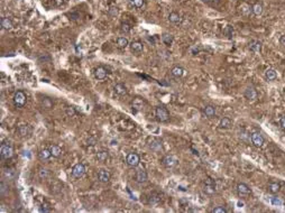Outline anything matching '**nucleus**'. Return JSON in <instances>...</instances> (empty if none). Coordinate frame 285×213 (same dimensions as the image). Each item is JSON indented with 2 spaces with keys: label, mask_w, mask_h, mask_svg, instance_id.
<instances>
[{
  "label": "nucleus",
  "mask_w": 285,
  "mask_h": 213,
  "mask_svg": "<svg viewBox=\"0 0 285 213\" xmlns=\"http://www.w3.org/2000/svg\"><path fill=\"white\" fill-rule=\"evenodd\" d=\"M265 77L268 81H274V80L277 79V73L275 70H273V68H267L265 71Z\"/></svg>",
  "instance_id": "nucleus-22"
},
{
  "label": "nucleus",
  "mask_w": 285,
  "mask_h": 213,
  "mask_svg": "<svg viewBox=\"0 0 285 213\" xmlns=\"http://www.w3.org/2000/svg\"><path fill=\"white\" fill-rule=\"evenodd\" d=\"M52 157V153L49 149H42L38 153V158L39 161H47Z\"/></svg>",
  "instance_id": "nucleus-19"
},
{
  "label": "nucleus",
  "mask_w": 285,
  "mask_h": 213,
  "mask_svg": "<svg viewBox=\"0 0 285 213\" xmlns=\"http://www.w3.org/2000/svg\"><path fill=\"white\" fill-rule=\"evenodd\" d=\"M231 126H232V121H231V119H229L227 117L222 118L219 122V127L222 129H229Z\"/></svg>",
  "instance_id": "nucleus-21"
},
{
  "label": "nucleus",
  "mask_w": 285,
  "mask_h": 213,
  "mask_svg": "<svg viewBox=\"0 0 285 213\" xmlns=\"http://www.w3.org/2000/svg\"><path fill=\"white\" fill-rule=\"evenodd\" d=\"M8 193H9V186L6 184L5 181H1V183H0V194H1V196H5Z\"/></svg>",
  "instance_id": "nucleus-29"
},
{
  "label": "nucleus",
  "mask_w": 285,
  "mask_h": 213,
  "mask_svg": "<svg viewBox=\"0 0 285 213\" xmlns=\"http://www.w3.org/2000/svg\"><path fill=\"white\" fill-rule=\"evenodd\" d=\"M244 94H245V97H246L247 100H249V101H254V100L257 99V91H256L255 87H252V85L246 87Z\"/></svg>",
  "instance_id": "nucleus-9"
},
{
  "label": "nucleus",
  "mask_w": 285,
  "mask_h": 213,
  "mask_svg": "<svg viewBox=\"0 0 285 213\" xmlns=\"http://www.w3.org/2000/svg\"><path fill=\"white\" fill-rule=\"evenodd\" d=\"M162 41H163V43H165L166 45H171V44L173 43V36L171 35V34H163Z\"/></svg>",
  "instance_id": "nucleus-36"
},
{
  "label": "nucleus",
  "mask_w": 285,
  "mask_h": 213,
  "mask_svg": "<svg viewBox=\"0 0 285 213\" xmlns=\"http://www.w3.org/2000/svg\"><path fill=\"white\" fill-rule=\"evenodd\" d=\"M117 45H118V47H120V48H125V47H127L129 45V42L126 37H119V38L117 39Z\"/></svg>",
  "instance_id": "nucleus-34"
},
{
  "label": "nucleus",
  "mask_w": 285,
  "mask_h": 213,
  "mask_svg": "<svg viewBox=\"0 0 285 213\" xmlns=\"http://www.w3.org/2000/svg\"><path fill=\"white\" fill-rule=\"evenodd\" d=\"M3 176H5L6 178H8V180H15V177H16V173H15L14 170L6 168V170L3 171Z\"/></svg>",
  "instance_id": "nucleus-28"
},
{
  "label": "nucleus",
  "mask_w": 285,
  "mask_h": 213,
  "mask_svg": "<svg viewBox=\"0 0 285 213\" xmlns=\"http://www.w3.org/2000/svg\"><path fill=\"white\" fill-rule=\"evenodd\" d=\"M49 150H51V153H52V156L55 157V158H58V157L62 155V149H61L60 146H56V145L51 146Z\"/></svg>",
  "instance_id": "nucleus-25"
},
{
  "label": "nucleus",
  "mask_w": 285,
  "mask_h": 213,
  "mask_svg": "<svg viewBox=\"0 0 285 213\" xmlns=\"http://www.w3.org/2000/svg\"><path fill=\"white\" fill-rule=\"evenodd\" d=\"M27 102V97L22 91H17L14 96V104L17 108H22Z\"/></svg>",
  "instance_id": "nucleus-3"
},
{
  "label": "nucleus",
  "mask_w": 285,
  "mask_h": 213,
  "mask_svg": "<svg viewBox=\"0 0 285 213\" xmlns=\"http://www.w3.org/2000/svg\"><path fill=\"white\" fill-rule=\"evenodd\" d=\"M280 125H281V127H282V128L285 130V116L281 117V119H280Z\"/></svg>",
  "instance_id": "nucleus-43"
},
{
  "label": "nucleus",
  "mask_w": 285,
  "mask_h": 213,
  "mask_svg": "<svg viewBox=\"0 0 285 213\" xmlns=\"http://www.w3.org/2000/svg\"><path fill=\"white\" fill-rule=\"evenodd\" d=\"M147 180H148V175L144 170L137 171L136 174H135V181L137 183H145V182H147Z\"/></svg>",
  "instance_id": "nucleus-12"
},
{
  "label": "nucleus",
  "mask_w": 285,
  "mask_h": 213,
  "mask_svg": "<svg viewBox=\"0 0 285 213\" xmlns=\"http://www.w3.org/2000/svg\"><path fill=\"white\" fill-rule=\"evenodd\" d=\"M130 29H132V27H130L128 24H122V25H121V32H122V33L128 34L129 32H130Z\"/></svg>",
  "instance_id": "nucleus-40"
},
{
  "label": "nucleus",
  "mask_w": 285,
  "mask_h": 213,
  "mask_svg": "<svg viewBox=\"0 0 285 213\" xmlns=\"http://www.w3.org/2000/svg\"><path fill=\"white\" fill-rule=\"evenodd\" d=\"M155 116H156L157 120H159L161 122H166L170 119V113L164 106H157L155 110Z\"/></svg>",
  "instance_id": "nucleus-2"
},
{
  "label": "nucleus",
  "mask_w": 285,
  "mask_h": 213,
  "mask_svg": "<svg viewBox=\"0 0 285 213\" xmlns=\"http://www.w3.org/2000/svg\"><path fill=\"white\" fill-rule=\"evenodd\" d=\"M132 108H136V109H142V101L140 100V99H136L135 100V102L132 103Z\"/></svg>",
  "instance_id": "nucleus-39"
},
{
  "label": "nucleus",
  "mask_w": 285,
  "mask_h": 213,
  "mask_svg": "<svg viewBox=\"0 0 285 213\" xmlns=\"http://www.w3.org/2000/svg\"><path fill=\"white\" fill-rule=\"evenodd\" d=\"M108 157H109V154H108V151H106V150H101V151H99V153L97 154V159H98L99 161H106L108 159Z\"/></svg>",
  "instance_id": "nucleus-32"
},
{
  "label": "nucleus",
  "mask_w": 285,
  "mask_h": 213,
  "mask_svg": "<svg viewBox=\"0 0 285 213\" xmlns=\"http://www.w3.org/2000/svg\"><path fill=\"white\" fill-rule=\"evenodd\" d=\"M237 192H238V194L240 196H246V195H249L252 193L249 186L245 183H239L237 185Z\"/></svg>",
  "instance_id": "nucleus-11"
},
{
  "label": "nucleus",
  "mask_w": 285,
  "mask_h": 213,
  "mask_svg": "<svg viewBox=\"0 0 285 213\" xmlns=\"http://www.w3.org/2000/svg\"><path fill=\"white\" fill-rule=\"evenodd\" d=\"M249 51L254 54H259L262 52V43L259 41H252L249 44Z\"/></svg>",
  "instance_id": "nucleus-14"
},
{
  "label": "nucleus",
  "mask_w": 285,
  "mask_h": 213,
  "mask_svg": "<svg viewBox=\"0 0 285 213\" xmlns=\"http://www.w3.org/2000/svg\"><path fill=\"white\" fill-rule=\"evenodd\" d=\"M111 178V174L108 170H104V168H101V170L98 172V180L101 182V183H108Z\"/></svg>",
  "instance_id": "nucleus-10"
},
{
  "label": "nucleus",
  "mask_w": 285,
  "mask_h": 213,
  "mask_svg": "<svg viewBox=\"0 0 285 213\" xmlns=\"http://www.w3.org/2000/svg\"><path fill=\"white\" fill-rule=\"evenodd\" d=\"M280 189H281V185L278 183H276V182H272V183L268 184L269 192H271V193H273V194L277 193V192L280 191Z\"/></svg>",
  "instance_id": "nucleus-30"
},
{
  "label": "nucleus",
  "mask_w": 285,
  "mask_h": 213,
  "mask_svg": "<svg viewBox=\"0 0 285 213\" xmlns=\"http://www.w3.org/2000/svg\"><path fill=\"white\" fill-rule=\"evenodd\" d=\"M252 12L255 15V16H261V15L263 14V6H262V3L257 2V3H255V5H252Z\"/></svg>",
  "instance_id": "nucleus-23"
},
{
  "label": "nucleus",
  "mask_w": 285,
  "mask_h": 213,
  "mask_svg": "<svg viewBox=\"0 0 285 213\" xmlns=\"http://www.w3.org/2000/svg\"><path fill=\"white\" fill-rule=\"evenodd\" d=\"M280 43H281V45H283V46H285V35L281 36V38H280Z\"/></svg>",
  "instance_id": "nucleus-44"
},
{
  "label": "nucleus",
  "mask_w": 285,
  "mask_h": 213,
  "mask_svg": "<svg viewBox=\"0 0 285 213\" xmlns=\"http://www.w3.org/2000/svg\"><path fill=\"white\" fill-rule=\"evenodd\" d=\"M127 164L129 165L130 167H137L140 163V157L138 154L136 153H130L127 155V158H126Z\"/></svg>",
  "instance_id": "nucleus-5"
},
{
  "label": "nucleus",
  "mask_w": 285,
  "mask_h": 213,
  "mask_svg": "<svg viewBox=\"0 0 285 213\" xmlns=\"http://www.w3.org/2000/svg\"><path fill=\"white\" fill-rule=\"evenodd\" d=\"M113 90H115V92L118 94V96L122 97V96H126L127 94V89L126 87L123 84H121V83H118V84H116L115 87H113Z\"/></svg>",
  "instance_id": "nucleus-18"
},
{
  "label": "nucleus",
  "mask_w": 285,
  "mask_h": 213,
  "mask_svg": "<svg viewBox=\"0 0 285 213\" xmlns=\"http://www.w3.org/2000/svg\"><path fill=\"white\" fill-rule=\"evenodd\" d=\"M216 191V182L212 178H207L204 181V192L208 194H213Z\"/></svg>",
  "instance_id": "nucleus-8"
},
{
  "label": "nucleus",
  "mask_w": 285,
  "mask_h": 213,
  "mask_svg": "<svg viewBox=\"0 0 285 213\" xmlns=\"http://www.w3.org/2000/svg\"><path fill=\"white\" fill-rule=\"evenodd\" d=\"M18 132H19V135L22 137H28L32 134V128L28 125H22L18 128Z\"/></svg>",
  "instance_id": "nucleus-16"
},
{
  "label": "nucleus",
  "mask_w": 285,
  "mask_h": 213,
  "mask_svg": "<svg viewBox=\"0 0 285 213\" xmlns=\"http://www.w3.org/2000/svg\"><path fill=\"white\" fill-rule=\"evenodd\" d=\"M271 203L274 205V206H282V205H283V201H282V200L278 199V197H275V196L272 197V199H271Z\"/></svg>",
  "instance_id": "nucleus-37"
},
{
  "label": "nucleus",
  "mask_w": 285,
  "mask_h": 213,
  "mask_svg": "<svg viewBox=\"0 0 285 213\" xmlns=\"http://www.w3.org/2000/svg\"><path fill=\"white\" fill-rule=\"evenodd\" d=\"M241 11H242V14L244 15H249L250 12H252V7L248 5H242L240 7Z\"/></svg>",
  "instance_id": "nucleus-38"
},
{
  "label": "nucleus",
  "mask_w": 285,
  "mask_h": 213,
  "mask_svg": "<svg viewBox=\"0 0 285 213\" xmlns=\"http://www.w3.org/2000/svg\"><path fill=\"white\" fill-rule=\"evenodd\" d=\"M159 202H161V196L157 195V194H153V195H151L149 199H148V203L151 205H157Z\"/></svg>",
  "instance_id": "nucleus-31"
},
{
  "label": "nucleus",
  "mask_w": 285,
  "mask_h": 213,
  "mask_svg": "<svg viewBox=\"0 0 285 213\" xmlns=\"http://www.w3.org/2000/svg\"><path fill=\"white\" fill-rule=\"evenodd\" d=\"M129 46H130L132 52H134V53H140V52H142V49H144V45H142V44L138 41L132 42Z\"/></svg>",
  "instance_id": "nucleus-17"
},
{
  "label": "nucleus",
  "mask_w": 285,
  "mask_h": 213,
  "mask_svg": "<svg viewBox=\"0 0 285 213\" xmlns=\"http://www.w3.org/2000/svg\"><path fill=\"white\" fill-rule=\"evenodd\" d=\"M128 1L134 8H137V9L142 8V6L145 3V0H128Z\"/></svg>",
  "instance_id": "nucleus-33"
},
{
  "label": "nucleus",
  "mask_w": 285,
  "mask_h": 213,
  "mask_svg": "<svg viewBox=\"0 0 285 213\" xmlns=\"http://www.w3.org/2000/svg\"><path fill=\"white\" fill-rule=\"evenodd\" d=\"M178 189H180V190H181V191H187V190H185V189H184V187H183V186H178Z\"/></svg>",
  "instance_id": "nucleus-47"
},
{
  "label": "nucleus",
  "mask_w": 285,
  "mask_h": 213,
  "mask_svg": "<svg viewBox=\"0 0 285 213\" xmlns=\"http://www.w3.org/2000/svg\"><path fill=\"white\" fill-rule=\"evenodd\" d=\"M0 25H1V27H2L3 29L8 30V29H11V28H12V22L9 19L8 17H2L1 20H0Z\"/></svg>",
  "instance_id": "nucleus-20"
},
{
  "label": "nucleus",
  "mask_w": 285,
  "mask_h": 213,
  "mask_svg": "<svg viewBox=\"0 0 285 213\" xmlns=\"http://www.w3.org/2000/svg\"><path fill=\"white\" fill-rule=\"evenodd\" d=\"M202 1L206 3H209V5H213V2H214V0H202Z\"/></svg>",
  "instance_id": "nucleus-45"
},
{
  "label": "nucleus",
  "mask_w": 285,
  "mask_h": 213,
  "mask_svg": "<svg viewBox=\"0 0 285 213\" xmlns=\"http://www.w3.org/2000/svg\"><path fill=\"white\" fill-rule=\"evenodd\" d=\"M176 161H178V159H176L173 155H166L163 157L162 164H163V166L166 167V168H171V167L175 166Z\"/></svg>",
  "instance_id": "nucleus-7"
},
{
  "label": "nucleus",
  "mask_w": 285,
  "mask_h": 213,
  "mask_svg": "<svg viewBox=\"0 0 285 213\" xmlns=\"http://www.w3.org/2000/svg\"><path fill=\"white\" fill-rule=\"evenodd\" d=\"M66 115L70 116V117H73V116L75 115L74 108H72V106H68V108H66Z\"/></svg>",
  "instance_id": "nucleus-42"
},
{
  "label": "nucleus",
  "mask_w": 285,
  "mask_h": 213,
  "mask_svg": "<svg viewBox=\"0 0 285 213\" xmlns=\"http://www.w3.org/2000/svg\"><path fill=\"white\" fill-rule=\"evenodd\" d=\"M191 150L193 151V154L194 155H197V156H199V153H198V150H195V149H193V148H191Z\"/></svg>",
  "instance_id": "nucleus-46"
},
{
  "label": "nucleus",
  "mask_w": 285,
  "mask_h": 213,
  "mask_svg": "<svg viewBox=\"0 0 285 213\" xmlns=\"http://www.w3.org/2000/svg\"><path fill=\"white\" fill-rule=\"evenodd\" d=\"M84 173H85V166L83 164H81V163L74 165L73 168H72V176L75 178L82 177L83 175H84Z\"/></svg>",
  "instance_id": "nucleus-6"
},
{
  "label": "nucleus",
  "mask_w": 285,
  "mask_h": 213,
  "mask_svg": "<svg viewBox=\"0 0 285 213\" xmlns=\"http://www.w3.org/2000/svg\"><path fill=\"white\" fill-rule=\"evenodd\" d=\"M38 176H39V178L41 180H46L47 177L49 176V171L47 170V168H39V171H38Z\"/></svg>",
  "instance_id": "nucleus-35"
},
{
  "label": "nucleus",
  "mask_w": 285,
  "mask_h": 213,
  "mask_svg": "<svg viewBox=\"0 0 285 213\" xmlns=\"http://www.w3.org/2000/svg\"><path fill=\"white\" fill-rule=\"evenodd\" d=\"M211 212L212 213H227V210H226L225 208H222V206H217V208H214Z\"/></svg>",
  "instance_id": "nucleus-41"
},
{
  "label": "nucleus",
  "mask_w": 285,
  "mask_h": 213,
  "mask_svg": "<svg viewBox=\"0 0 285 213\" xmlns=\"http://www.w3.org/2000/svg\"><path fill=\"white\" fill-rule=\"evenodd\" d=\"M202 112L207 118H210V119H211V118H213L214 116H216V108H214L213 106H207L203 108Z\"/></svg>",
  "instance_id": "nucleus-15"
},
{
  "label": "nucleus",
  "mask_w": 285,
  "mask_h": 213,
  "mask_svg": "<svg viewBox=\"0 0 285 213\" xmlns=\"http://www.w3.org/2000/svg\"><path fill=\"white\" fill-rule=\"evenodd\" d=\"M171 74L175 77H183L184 70H183V67H181V66H174V67L171 70Z\"/></svg>",
  "instance_id": "nucleus-24"
},
{
  "label": "nucleus",
  "mask_w": 285,
  "mask_h": 213,
  "mask_svg": "<svg viewBox=\"0 0 285 213\" xmlns=\"http://www.w3.org/2000/svg\"><path fill=\"white\" fill-rule=\"evenodd\" d=\"M250 139H252V145L257 148L262 147V146L264 145V142H265V139H264L263 135H262L261 132H257V131H255V132H252V134L250 135Z\"/></svg>",
  "instance_id": "nucleus-4"
},
{
  "label": "nucleus",
  "mask_w": 285,
  "mask_h": 213,
  "mask_svg": "<svg viewBox=\"0 0 285 213\" xmlns=\"http://www.w3.org/2000/svg\"><path fill=\"white\" fill-rule=\"evenodd\" d=\"M0 155L3 159H9L14 155V149L9 141H3L0 146Z\"/></svg>",
  "instance_id": "nucleus-1"
},
{
  "label": "nucleus",
  "mask_w": 285,
  "mask_h": 213,
  "mask_svg": "<svg viewBox=\"0 0 285 213\" xmlns=\"http://www.w3.org/2000/svg\"><path fill=\"white\" fill-rule=\"evenodd\" d=\"M107 75H108L107 70L104 67H102V66H99V67H97L96 70H94V77H96V79L104 80L107 77Z\"/></svg>",
  "instance_id": "nucleus-13"
},
{
  "label": "nucleus",
  "mask_w": 285,
  "mask_h": 213,
  "mask_svg": "<svg viewBox=\"0 0 285 213\" xmlns=\"http://www.w3.org/2000/svg\"><path fill=\"white\" fill-rule=\"evenodd\" d=\"M168 20L172 24H178V22H181V16L178 12H171L170 16H168Z\"/></svg>",
  "instance_id": "nucleus-26"
},
{
  "label": "nucleus",
  "mask_w": 285,
  "mask_h": 213,
  "mask_svg": "<svg viewBox=\"0 0 285 213\" xmlns=\"http://www.w3.org/2000/svg\"><path fill=\"white\" fill-rule=\"evenodd\" d=\"M149 147L154 151H161L162 150V142L159 141V140H153V142L149 145Z\"/></svg>",
  "instance_id": "nucleus-27"
}]
</instances>
